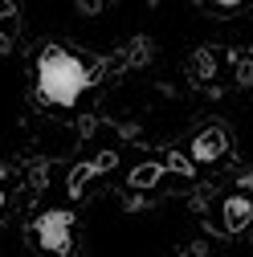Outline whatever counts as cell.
Masks as SVG:
<instances>
[{
  "mask_svg": "<svg viewBox=\"0 0 253 257\" xmlns=\"http://www.w3.org/2000/svg\"><path fill=\"white\" fill-rule=\"evenodd\" d=\"M126 180H131V188H151V184L164 180V164H143V168H135Z\"/></svg>",
  "mask_w": 253,
  "mask_h": 257,
  "instance_id": "6",
  "label": "cell"
},
{
  "mask_svg": "<svg viewBox=\"0 0 253 257\" xmlns=\"http://www.w3.org/2000/svg\"><path fill=\"white\" fill-rule=\"evenodd\" d=\"M13 9H9V0H0V17H9Z\"/></svg>",
  "mask_w": 253,
  "mask_h": 257,
  "instance_id": "9",
  "label": "cell"
},
{
  "mask_svg": "<svg viewBox=\"0 0 253 257\" xmlns=\"http://www.w3.org/2000/svg\"><path fill=\"white\" fill-rule=\"evenodd\" d=\"M33 233H37V245L53 257H66L74 249V208H49L37 216L33 224Z\"/></svg>",
  "mask_w": 253,
  "mask_h": 257,
  "instance_id": "2",
  "label": "cell"
},
{
  "mask_svg": "<svg viewBox=\"0 0 253 257\" xmlns=\"http://www.w3.org/2000/svg\"><path fill=\"white\" fill-rule=\"evenodd\" d=\"M208 5H220V9H237V5H245V0H208Z\"/></svg>",
  "mask_w": 253,
  "mask_h": 257,
  "instance_id": "8",
  "label": "cell"
},
{
  "mask_svg": "<svg viewBox=\"0 0 253 257\" xmlns=\"http://www.w3.org/2000/svg\"><path fill=\"white\" fill-rule=\"evenodd\" d=\"M106 168H114V155H110V151H102L98 159H90V164H78V168H74V176H70V192L78 196L82 184H86V180H94L98 172H106Z\"/></svg>",
  "mask_w": 253,
  "mask_h": 257,
  "instance_id": "5",
  "label": "cell"
},
{
  "mask_svg": "<svg viewBox=\"0 0 253 257\" xmlns=\"http://www.w3.org/2000/svg\"><path fill=\"white\" fill-rule=\"evenodd\" d=\"M220 220H225V233H245L249 220H253V200L229 196L225 204H220Z\"/></svg>",
  "mask_w": 253,
  "mask_h": 257,
  "instance_id": "4",
  "label": "cell"
},
{
  "mask_svg": "<svg viewBox=\"0 0 253 257\" xmlns=\"http://www.w3.org/2000/svg\"><path fill=\"white\" fill-rule=\"evenodd\" d=\"M229 151V131L225 126H208L192 139V164H216L220 155Z\"/></svg>",
  "mask_w": 253,
  "mask_h": 257,
  "instance_id": "3",
  "label": "cell"
},
{
  "mask_svg": "<svg viewBox=\"0 0 253 257\" xmlns=\"http://www.w3.org/2000/svg\"><path fill=\"white\" fill-rule=\"evenodd\" d=\"M0 208H5V176H0Z\"/></svg>",
  "mask_w": 253,
  "mask_h": 257,
  "instance_id": "10",
  "label": "cell"
},
{
  "mask_svg": "<svg viewBox=\"0 0 253 257\" xmlns=\"http://www.w3.org/2000/svg\"><path fill=\"white\" fill-rule=\"evenodd\" d=\"M168 168H172V172H180V176H192V159H184V155H176V151H172V155H168Z\"/></svg>",
  "mask_w": 253,
  "mask_h": 257,
  "instance_id": "7",
  "label": "cell"
},
{
  "mask_svg": "<svg viewBox=\"0 0 253 257\" xmlns=\"http://www.w3.org/2000/svg\"><path fill=\"white\" fill-rule=\"evenodd\" d=\"M90 82H94V74L82 57H74L70 49H57V45L41 49V57H37V98L45 106H74Z\"/></svg>",
  "mask_w": 253,
  "mask_h": 257,
  "instance_id": "1",
  "label": "cell"
}]
</instances>
